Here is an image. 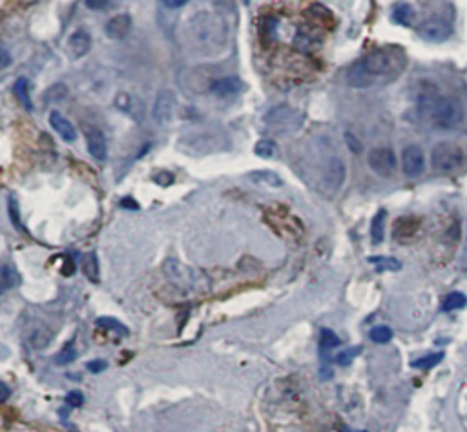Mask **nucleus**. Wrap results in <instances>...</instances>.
<instances>
[{
  "label": "nucleus",
  "mask_w": 467,
  "mask_h": 432,
  "mask_svg": "<svg viewBox=\"0 0 467 432\" xmlns=\"http://www.w3.org/2000/svg\"><path fill=\"white\" fill-rule=\"evenodd\" d=\"M416 108L420 117L440 132L453 130L464 119L460 103L451 97H444L438 86L431 80H422L416 88Z\"/></svg>",
  "instance_id": "1"
},
{
  "label": "nucleus",
  "mask_w": 467,
  "mask_h": 432,
  "mask_svg": "<svg viewBox=\"0 0 467 432\" xmlns=\"http://www.w3.org/2000/svg\"><path fill=\"white\" fill-rule=\"evenodd\" d=\"M305 122V113L299 112L294 106L288 104H278L267 112L265 115V124L269 130L279 133V135H290L296 133Z\"/></svg>",
  "instance_id": "2"
},
{
  "label": "nucleus",
  "mask_w": 467,
  "mask_h": 432,
  "mask_svg": "<svg viewBox=\"0 0 467 432\" xmlns=\"http://www.w3.org/2000/svg\"><path fill=\"white\" fill-rule=\"evenodd\" d=\"M431 163H433V168L440 174L451 175L454 172L460 170V166L464 165V151L462 148L454 142L442 141L433 148V154H431Z\"/></svg>",
  "instance_id": "3"
},
{
  "label": "nucleus",
  "mask_w": 467,
  "mask_h": 432,
  "mask_svg": "<svg viewBox=\"0 0 467 432\" xmlns=\"http://www.w3.org/2000/svg\"><path fill=\"white\" fill-rule=\"evenodd\" d=\"M345 177H347V166H345L343 159H340V157H329L325 168H323V175H321L320 190L325 195L332 198L343 186Z\"/></svg>",
  "instance_id": "4"
},
{
  "label": "nucleus",
  "mask_w": 467,
  "mask_h": 432,
  "mask_svg": "<svg viewBox=\"0 0 467 432\" xmlns=\"http://www.w3.org/2000/svg\"><path fill=\"white\" fill-rule=\"evenodd\" d=\"M192 28L198 35L199 43L203 44L219 43L225 38V26L221 24V20L212 17L210 13H205V11L198 13L192 19Z\"/></svg>",
  "instance_id": "5"
},
{
  "label": "nucleus",
  "mask_w": 467,
  "mask_h": 432,
  "mask_svg": "<svg viewBox=\"0 0 467 432\" xmlns=\"http://www.w3.org/2000/svg\"><path fill=\"white\" fill-rule=\"evenodd\" d=\"M367 163L371 166L374 174L380 177H392L398 168V159L394 150L387 148V146H380V148H373L369 151Z\"/></svg>",
  "instance_id": "6"
},
{
  "label": "nucleus",
  "mask_w": 467,
  "mask_h": 432,
  "mask_svg": "<svg viewBox=\"0 0 467 432\" xmlns=\"http://www.w3.org/2000/svg\"><path fill=\"white\" fill-rule=\"evenodd\" d=\"M401 168L407 177H420L425 172V156L420 146L409 144L401 151Z\"/></svg>",
  "instance_id": "7"
},
{
  "label": "nucleus",
  "mask_w": 467,
  "mask_h": 432,
  "mask_svg": "<svg viewBox=\"0 0 467 432\" xmlns=\"http://www.w3.org/2000/svg\"><path fill=\"white\" fill-rule=\"evenodd\" d=\"M175 94L172 89L165 88L161 89L159 94L156 95V100H154V108H151V117L157 124H166L170 122L174 117V110H175Z\"/></svg>",
  "instance_id": "8"
},
{
  "label": "nucleus",
  "mask_w": 467,
  "mask_h": 432,
  "mask_svg": "<svg viewBox=\"0 0 467 432\" xmlns=\"http://www.w3.org/2000/svg\"><path fill=\"white\" fill-rule=\"evenodd\" d=\"M451 24L442 19H427L418 26V35L427 43H444L451 37Z\"/></svg>",
  "instance_id": "9"
},
{
  "label": "nucleus",
  "mask_w": 467,
  "mask_h": 432,
  "mask_svg": "<svg viewBox=\"0 0 467 432\" xmlns=\"http://www.w3.org/2000/svg\"><path fill=\"white\" fill-rule=\"evenodd\" d=\"M86 146H88V151L95 161L104 163L108 159V142H106V137L99 128L90 126L86 130Z\"/></svg>",
  "instance_id": "10"
},
{
  "label": "nucleus",
  "mask_w": 467,
  "mask_h": 432,
  "mask_svg": "<svg viewBox=\"0 0 467 432\" xmlns=\"http://www.w3.org/2000/svg\"><path fill=\"white\" fill-rule=\"evenodd\" d=\"M165 272L179 287H194L195 281H198V276H194V270H190L188 267H184V265H181L175 259L166 261Z\"/></svg>",
  "instance_id": "11"
},
{
  "label": "nucleus",
  "mask_w": 467,
  "mask_h": 432,
  "mask_svg": "<svg viewBox=\"0 0 467 432\" xmlns=\"http://www.w3.org/2000/svg\"><path fill=\"white\" fill-rule=\"evenodd\" d=\"M132 17L128 13H119L106 22L104 26V33L112 40H124L128 33L132 31Z\"/></svg>",
  "instance_id": "12"
},
{
  "label": "nucleus",
  "mask_w": 467,
  "mask_h": 432,
  "mask_svg": "<svg viewBox=\"0 0 467 432\" xmlns=\"http://www.w3.org/2000/svg\"><path fill=\"white\" fill-rule=\"evenodd\" d=\"M365 70L371 73V75H383V73H387L391 70V57L387 55V52H383V50H374V52L367 53L364 61H362Z\"/></svg>",
  "instance_id": "13"
},
{
  "label": "nucleus",
  "mask_w": 467,
  "mask_h": 432,
  "mask_svg": "<svg viewBox=\"0 0 467 432\" xmlns=\"http://www.w3.org/2000/svg\"><path fill=\"white\" fill-rule=\"evenodd\" d=\"M115 106H117L121 112H124L126 115L133 119V121L141 122L144 117V106H142V100L139 97L132 94H119L115 97Z\"/></svg>",
  "instance_id": "14"
},
{
  "label": "nucleus",
  "mask_w": 467,
  "mask_h": 432,
  "mask_svg": "<svg viewBox=\"0 0 467 432\" xmlns=\"http://www.w3.org/2000/svg\"><path fill=\"white\" fill-rule=\"evenodd\" d=\"M210 89H212V94L217 95V97L230 99V97H237L245 89V84L237 77H223V79L212 82Z\"/></svg>",
  "instance_id": "15"
},
{
  "label": "nucleus",
  "mask_w": 467,
  "mask_h": 432,
  "mask_svg": "<svg viewBox=\"0 0 467 432\" xmlns=\"http://www.w3.org/2000/svg\"><path fill=\"white\" fill-rule=\"evenodd\" d=\"M50 124H52L53 130L59 133V137H61L62 141L73 142L77 139V130L73 128V124L62 115V113L59 112L50 113Z\"/></svg>",
  "instance_id": "16"
},
{
  "label": "nucleus",
  "mask_w": 467,
  "mask_h": 432,
  "mask_svg": "<svg viewBox=\"0 0 467 432\" xmlns=\"http://www.w3.org/2000/svg\"><path fill=\"white\" fill-rule=\"evenodd\" d=\"M91 47V35L84 29H79L75 33L71 35L70 40H68V50L73 55V59H80L84 57L86 53L90 52Z\"/></svg>",
  "instance_id": "17"
},
{
  "label": "nucleus",
  "mask_w": 467,
  "mask_h": 432,
  "mask_svg": "<svg viewBox=\"0 0 467 432\" xmlns=\"http://www.w3.org/2000/svg\"><path fill=\"white\" fill-rule=\"evenodd\" d=\"M53 341V330L47 329L46 325H38L28 332V343L29 347L35 350H43V348L50 347Z\"/></svg>",
  "instance_id": "18"
},
{
  "label": "nucleus",
  "mask_w": 467,
  "mask_h": 432,
  "mask_svg": "<svg viewBox=\"0 0 467 432\" xmlns=\"http://www.w3.org/2000/svg\"><path fill=\"white\" fill-rule=\"evenodd\" d=\"M418 226H420V221L415 219V217H400V219L394 223V232H392V235H394L398 241L410 239V237L418 232Z\"/></svg>",
  "instance_id": "19"
},
{
  "label": "nucleus",
  "mask_w": 467,
  "mask_h": 432,
  "mask_svg": "<svg viewBox=\"0 0 467 432\" xmlns=\"http://www.w3.org/2000/svg\"><path fill=\"white\" fill-rule=\"evenodd\" d=\"M347 80H349V84L353 86V88H369V86L373 84V75H371V73L364 68V64L359 62V64H356L354 68H350Z\"/></svg>",
  "instance_id": "20"
},
{
  "label": "nucleus",
  "mask_w": 467,
  "mask_h": 432,
  "mask_svg": "<svg viewBox=\"0 0 467 432\" xmlns=\"http://www.w3.org/2000/svg\"><path fill=\"white\" fill-rule=\"evenodd\" d=\"M249 177H251L252 183L263 184V186H270V188H278V186H281V184H283L281 177H279L278 174L270 172V170H260V172H252Z\"/></svg>",
  "instance_id": "21"
},
{
  "label": "nucleus",
  "mask_w": 467,
  "mask_h": 432,
  "mask_svg": "<svg viewBox=\"0 0 467 432\" xmlns=\"http://www.w3.org/2000/svg\"><path fill=\"white\" fill-rule=\"evenodd\" d=\"M369 263L373 265L378 272H396L401 268L400 261L396 258H389V255H373V258H369Z\"/></svg>",
  "instance_id": "22"
},
{
  "label": "nucleus",
  "mask_w": 467,
  "mask_h": 432,
  "mask_svg": "<svg viewBox=\"0 0 467 432\" xmlns=\"http://www.w3.org/2000/svg\"><path fill=\"white\" fill-rule=\"evenodd\" d=\"M415 10H413V6L409 4H398L396 8H394V11H392V19H394V22L400 24V26H406V28H409V26H413L415 24Z\"/></svg>",
  "instance_id": "23"
},
{
  "label": "nucleus",
  "mask_w": 467,
  "mask_h": 432,
  "mask_svg": "<svg viewBox=\"0 0 467 432\" xmlns=\"http://www.w3.org/2000/svg\"><path fill=\"white\" fill-rule=\"evenodd\" d=\"M385 217H387V211L385 210H380L373 217V223H371V239H373V244H380L383 241V235H385Z\"/></svg>",
  "instance_id": "24"
},
{
  "label": "nucleus",
  "mask_w": 467,
  "mask_h": 432,
  "mask_svg": "<svg viewBox=\"0 0 467 432\" xmlns=\"http://www.w3.org/2000/svg\"><path fill=\"white\" fill-rule=\"evenodd\" d=\"M0 281H2V290H10V288L17 287L20 283L17 268L10 263L2 265V270H0Z\"/></svg>",
  "instance_id": "25"
},
{
  "label": "nucleus",
  "mask_w": 467,
  "mask_h": 432,
  "mask_svg": "<svg viewBox=\"0 0 467 432\" xmlns=\"http://www.w3.org/2000/svg\"><path fill=\"white\" fill-rule=\"evenodd\" d=\"M68 97V88L62 82L57 84H52L43 94L44 104H53V103H62V100Z\"/></svg>",
  "instance_id": "26"
},
{
  "label": "nucleus",
  "mask_w": 467,
  "mask_h": 432,
  "mask_svg": "<svg viewBox=\"0 0 467 432\" xmlns=\"http://www.w3.org/2000/svg\"><path fill=\"white\" fill-rule=\"evenodd\" d=\"M341 345V339L336 336V332H332L331 329H321L320 332V348L321 352L327 354L338 348Z\"/></svg>",
  "instance_id": "27"
},
{
  "label": "nucleus",
  "mask_w": 467,
  "mask_h": 432,
  "mask_svg": "<svg viewBox=\"0 0 467 432\" xmlns=\"http://www.w3.org/2000/svg\"><path fill=\"white\" fill-rule=\"evenodd\" d=\"M467 305V297L466 294L462 292H451L447 296L444 297L442 301V311L451 312V311H458V308H464Z\"/></svg>",
  "instance_id": "28"
},
{
  "label": "nucleus",
  "mask_w": 467,
  "mask_h": 432,
  "mask_svg": "<svg viewBox=\"0 0 467 432\" xmlns=\"http://www.w3.org/2000/svg\"><path fill=\"white\" fill-rule=\"evenodd\" d=\"M15 95H17V99L20 100V104H22L24 108L26 110H34V103H31V99H29V86H28V80L22 79L20 77L17 82H15V88H13Z\"/></svg>",
  "instance_id": "29"
},
{
  "label": "nucleus",
  "mask_w": 467,
  "mask_h": 432,
  "mask_svg": "<svg viewBox=\"0 0 467 432\" xmlns=\"http://www.w3.org/2000/svg\"><path fill=\"white\" fill-rule=\"evenodd\" d=\"M82 270H84L86 277L90 279V281L97 283L99 281V261H97V255L94 252L86 255L84 261H82Z\"/></svg>",
  "instance_id": "30"
},
{
  "label": "nucleus",
  "mask_w": 467,
  "mask_h": 432,
  "mask_svg": "<svg viewBox=\"0 0 467 432\" xmlns=\"http://www.w3.org/2000/svg\"><path fill=\"white\" fill-rule=\"evenodd\" d=\"M254 151L255 156L261 157V159H272V157L278 154V148H276L274 141H270V139H261V141L255 144Z\"/></svg>",
  "instance_id": "31"
},
{
  "label": "nucleus",
  "mask_w": 467,
  "mask_h": 432,
  "mask_svg": "<svg viewBox=\"0 0 467 432\" xmlns=\"http://www.w3.org/2000/svg\"><path fill=\"white\" fill-rule=\"evenodd\" d=\"M369 338H371V341H374V343L385 345L392 339V330L389 329V327H385V325H380V327H374V329L369 332Z\"/></svg>",
  "instance_id": "32"
},
{
  "label": "nucleus",
  "mask_w": 467,
  "mask_h": 432,
  "mask_svg": "<svg viewBox=\"0 0 467 432\" xmlns=\"http://www.w3.org/2000/svg\"><path fill=\"white\" fill-rule=\"evenodd\" d=\"M442 359H444V354L434 352V354H429V356H424V357H418V359H415V362H413V366H415V368H424V371H427V368H433V366L438 365Z\"/></svg>",
  "instance_id": "33"
},
{
  "label": "nucleus",
  "mask_w": 467,
  "mask_h": 432,
  "mask_svg": "<svg viewBox=\"0 0 467 432\" xmlns=\"http://www.w3.org/2000/svg\"><path fill=\"white\" fill-rule=\"evenodd\" d=\"M97 327L114 330V332H121V336H126L128 334L126 327H124L123 323H119L117 320H114V318H99V320H97Z\"/></svg>",
  "instance_id": "34"
},
{
  "label": "nucleus",
  "mask_w": 467,
  "mask_h": 432,
  "mask_svg": "<svg viewBox=\"0 0 467 432\" xmlns=\"http://www.w3.org/2000/svg\"><path fill=\"white\" fill-rule=\"evenodd\" d=\"M77 357V348L73 343H68L66 347L62 348L61 352L57 356V363L59 365H70V363L75 362Z\"/></svg>",
  "instance_id": "35"
},
{
  "label": "nucleus",
  "mask_w": 467,
  "mask_h": 432,
  "mask_svg": "<svg viewBox=\"0 0 467 432\" xmlns=\"http://www.w3.org/2000/svg\"><path fill=\"white\" fill-rule=\"evenodd\" d=\"M66 403L70 405V407H75V409H79V407H82V405H84V396H82V392H80V390H73V392H68Z\"/></svg>",
  "instance_id": "36"
},
{
  "label": "nucleus",
  "mask_w": 467,
  "mask_h": 432,
  "mask_svg": "<svg viewBox=\"0 0 467 432\" xmlns=\"http://www.w3.org/2000/svg\"><path fill=\"white\" fill-rule=\"evenodd\" d=\"M359 354V348L356 347V348H353V350H345V352H340L338 354V357H336V362L340 363V365H349L350 362H353L354 357L358 356Z\"/></svg>",
  "instance_id": "37"
},
{
  "label": "nucleus",
  "mask_w": 467,
  "mask_h": 432,
  "mask_svg": "<svg viewBox=\"0 0 467 432\" xmlns=\"http://www.w3.org/2000/svg\"><path fill=\"white\" fill-rule=\"evenodd\" d=\"M154 181H156L157 184H161V186H170V184L174 183V175H172L170 172H159V174L154 177Z\"/></svg>",
  "instance_id": "38"
},
{
  "label": "nucleus",
  "mask_w": 467,
  "mask_h": 432,
  "mask_svg": "<svg viewBox=\"0 0 467 432\" xmlns=\"http://www.w3.org/2000/svg\"><path fill=\"white\" fill-rule=\"evenodd\" d=\"M190 0H161V4L168 8V10H179L184 4H188Z\"/></svg>",
  "instance_id": "39"
},
{
  "label": "nucleus",
  "mask_w": 467,
  "mask_h": 432,
  "mask_svg": "<svg viewBox=\"0 0 467 432\" xmlns=\"http://www.w3.org/2000/svg\"><path fill=\"white\" fill-rule=\"evenodd\" d=\"M345 139H347V142H349V148L354 151V154H359L362 151V146H359V141L356 139V137L353 135V133H345Z\"/></svg>",
  "instance_id": "40"
},
{
  "label": "nucleus",
  "mask_w": 467,
  "mask_h": 432,
  "mask_svg": "<svg viewBox=\"0 0 467 432\" xmlns=\"http://www.w3.org/2000/svg\"><path fill=\"white\" fill-rule=\"evenodd\" d=\"M10 214H11V221H13V225L20 226L19 207H17V201H15V199H10Z\"/></svg>",
  "instance_id": "41"
},
{
  "label": "nucleus",
  "mask_w": 467,
  "mask_h": 432,
  "mask_svg": "<svg viewBox=\"0 0 467 432\" xmlns=\"http://www.w3.org/2000/svg\"><path fill=\"white\" fill-rule=\"evenodd\" d=\"M106 362H101V359H95V362L88 363V371L94 372V374H99V372L106 371Z\"/></svg>",
  "instance_id": "42"
},
{
  "label": "nucleus",
  "mask_w": 467,
  "mask_h": 432,
  "mask_svg": "<svg viewBox=\"0 0 467 432\" xmlns=\"http://www.w3.org/2000/svg\"><path fill=\"white\" fill-rule=\"evenodd\" d=\"M110 0H86V6L90 8V10H104V8H108Z\"/></svg>",
  "instance_id": "43"
},
{
  "label": "nucleus",
  "mask_w": 467,
  "mask_h": 432,
  "mask_svg": "<svg viewBox=\"0 0 467 432\" xmlns=\"http://www.w3.org/2000/svg\"><path fill=\"white\" fill-rule=\"evenodd\" d=\"M8 64H10V53L4 50V52H2V68H6Z\"/></svg>",
  "instance_id": "44"
},
{
  "label": "nucleus",
  "mask_w": 467,
  "mask_h": 432,
  "mask_svg": "<svg viewBox=\"0 0 467 432\" xmlns=\"http://www.w3.org/2000/svg\"><path fill=\"white\" fill-rule=\"evenodd\" d=\"M0 389H2V401H6V399H8V396H10V390H8V387H6V383H2V385H0Z\"/></svg>",
  "instance_id": "45"
},
{
  "label": "nucleus",
  "mask_w": 467,
  "mask_h": 432,
  "mask_svg": "<svg viewBox=\"0 0 467 432\" xmlns=\"http://www.w3.org/2000/svg\"><path fill=\"white\" fill-rule=\"evenodd\" d=\"M341 432H349V431H347V429H343V431H341Z\"/></svg>",
  "instance_id": "46"
}]
</instances>
